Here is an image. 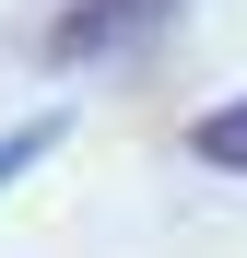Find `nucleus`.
Returning <instances> with one entry per match:
<instances>
[{"label": "nucleus", "instance_id": "1", "mask_svg": "<svg viewBox=\"0 0 247 258\" xmlns=\"http://www.w3.org/2000/svg\"><path fill=\"white\" fill-rule=\"evenodd\" d=\"M165 12H177V0H59L35 47H47V59L71 71V59H106V47H141V35H153Z\"/></svg>", "mask_w": 247, "mask_h": 258}, {"label": "nucleus", "instance_id": "2", "mask_svg": "<svg viewBox=\"0 0 247 258\" xmlns=\"http://www.w3.org/2000/svg\"><path fill=\"white\" fill-rule=\"evenodd\" d=\"M188 153H200V164H224V176H247V94L212 106V117H188Z\"/></svg>", "mask_w": 247, "mask_h": 258}, {"label": "nucleus", "instance_id": "3", "mask_svg": "<svg viewBox=\"0 0 247 258\" xmlns=\"http://www.w3.org/2000/svg\"><path fill=\"white\" fill-rule=\"evenodd\" d=\"M47 141H59V129H47V117H35V129H12V141H0V188H12V176H24V164H35V153H47Z\"/></svg>", "mask_w": 247, "mask_h": 258}]
</instances>
